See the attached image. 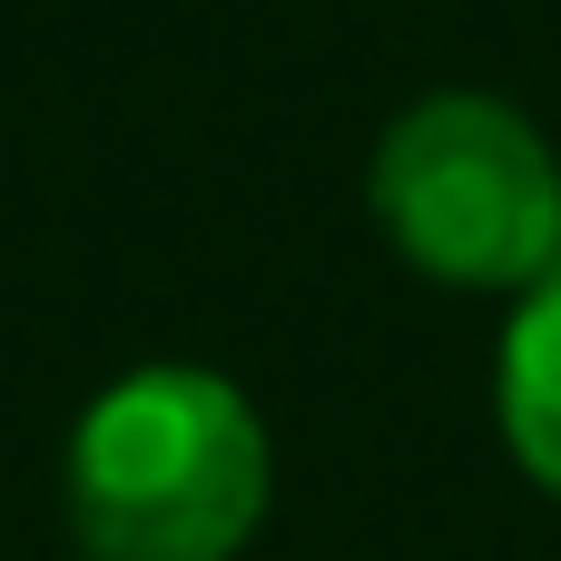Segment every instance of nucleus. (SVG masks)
Wrapping results in <instances>:
<instances>
[{
  "label": "nucleus",
  "mask_w": 561,
  "mask_h": 561,
  "mask_svg": "<svg viewBox=\"0 0 561 561\" xmlns=\"http://www.w3.org/2000/svg\"><path fill=\"white\" fill-rule=\"evenodd\" d=\"M266 424L207 365L118 375L59 454V503L89 561H237L266 523Z\"/></svg>",
  "instance_id": "1"
},
{
  "label": "nucleus",
  "mask_w": 561,
  "mask_h": 561,
  "mask_svg": "<svg viewBox=\"0 0 561 561\" xmlns=\"http://www.w3.org/2000/svg\"><path fill=\"white\" fill-rule=\"evenodd\" d=\"M375 227L434 286L533 296L561 266V158L513 99H414L375 148Z\"/></svg>",
  "instance_id": "2"
},
{
  "label": "nucleus",
  "mask_w": 561,
  "mask_h": 561,
  "mask_svg": "<svg viewBox=\"0 0 561 561\" xmlns=\"http://www.w3.org/2000/svg\"><path fill=\"white\" fill-rule=\"evenodd\" d=\"M503 434H513V463L561 503V266L523 296L503 335Z\"/></svg>",
  "instance_id": "3"
}]
</instances>
